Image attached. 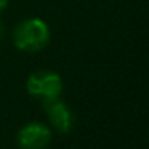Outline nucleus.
<instances>
[{
    "mask_svg": "<svg viewBox=\"0 0 149 149\" xmlns=\"http://www.w3.org/2000/svg\"><path fill=\"white\" fill-rule=\"evenodd\" d=\"M52 40L50 26L40 18H26L11 31L15 48L23 53H39L48 47Z\"/></svg>",
    "mask_w": 149,
    "mask_h": 149,
    "instance_id": "nucleus-1",
    "label": "nucleus"
},
{
    "mask_svg": "<svg viewBox=\"0 0 149 149\" xmlns=\"http://www.w3.org/2000/svg\"><path fill=\"white\" fill-rule=\"evenodd\" d=\"M26 90L32 98L40 103L56 100L63 93V79L59 74L50 69H37L27 77Z\"/></svg>",
    "mask_w": 149,
    "mask_h": 149,
    "instance_id": "nucleus-2",
    "label": "nucleus"
},
{
    "mask_svg": "<svg viewBox=\"0 0 149 149\" xmlns=\"http://www.w3.org/2000/svg\"><path fill=\"white\" fill-rule=\"evenodd\" d=\"M52 128L42 122H29L19 128L16 143L19 149H45L52 141Z\"/></svg>",
    "mask_w": 149,
    "mask_h": 149,
    "instance_id": "nucleus-3",
    "label": "nucleus"
},
{
    "mask_svg": "<svg viewBox=\"0 0 149 149\" xmlns=\"http://www.w3.org/2000/svg\"><path fill=\"white\" fill-rule=\"evenodd\" d=\"M43 109L48 116L50 125H52L53 130H56L58 133H69L72 130L74 114H72L71 107L64 101H61V98L43 103Z\"/></svg>",
    "mask_w": 149,
    "mask_h": 149,
    "instance_id": "nucleus-4",
    "label": "nucleus"
},
{
    "mask_svg": "<svg viewBox=\"0 0 149 149\" xmlns=\"http://www.w3.org/2000/svg\"><path fill=\"white\" fill-rule=\"evenodd\" d=\"M8 2H10V0H0V13L8 7Z\"/></svg>",
    "mask_w": 149,
    "mask_h": 149,
    "instance_id": "nucleus-5",
    "label": "nucleus"
},
{
    "mask_svg": "<svg viewBox=\"0 0 149 149\" xmlns=\"http://www.w3.org/2000/svg\"><path fill=\"white\" fill-rule=\"evenodd\" d=\"M3 32H5V24L2 23V19H0V39L3 37Z\"/></svg>",
    "mask_w": 149,
    "mask_h": 149,
    "instance_id": "nucleus-6",
    "label": "nucleus"
}]
</instances>
